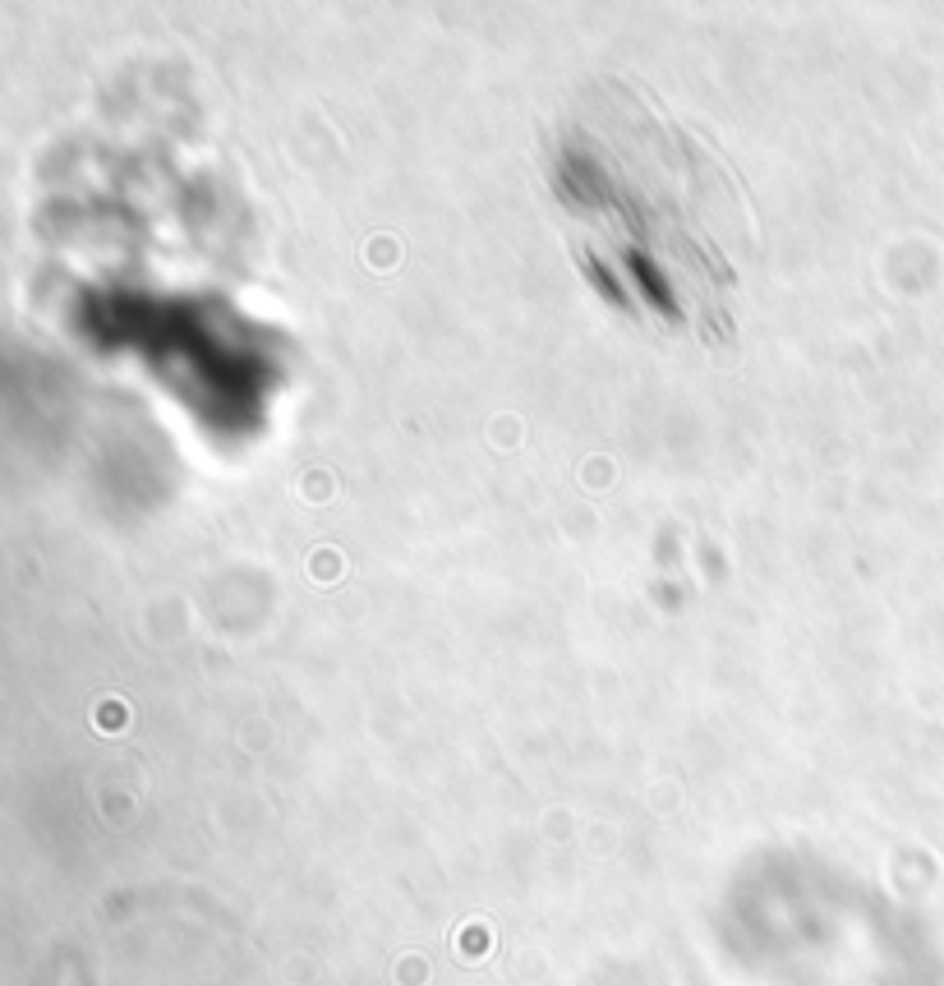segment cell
<instances>
[{
	"label": "cell",
	"instance_id": "obj_1",
	"mask_svg": "<svg viewBox=\"0 0 944 986\" xmlns=\"http://www.w3.org/2000/svg\"><path fill=\"white\" fill-rule=\"evenodd\" d=\"M544 180L580 277L618 314L709 346L738 332L742 198L696 134L608 88L553 125Z\"/></svg>",
	"mask_w": 944,
	"mask_h": 986
}]
</instances>
